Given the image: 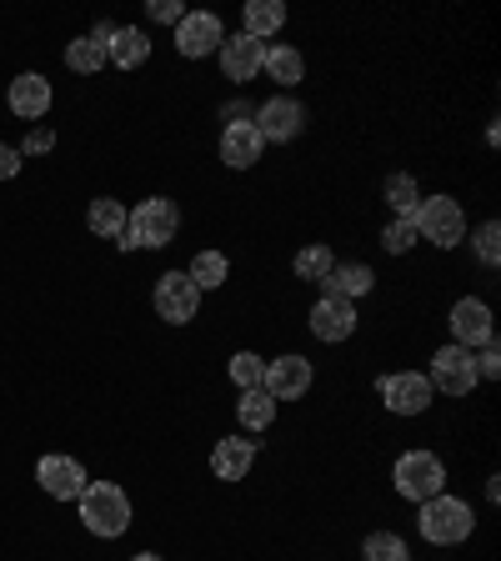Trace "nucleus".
<instances>
[{"label":"nucleus","mask_w":501,"mask_h":561,"mask_svg":"<svg viewBox=\"0 0 501 561\" xmlns=\"http://www.w3.org/2000/svg\"><path fill=\"white\" fill-rule=\"evenodd\" d=\"M446 327H452V346H467V351H481L487 341H497V316L481 296H462L446 316Z\"/></svg>","instance_id":"obj_10"},{"label":"nucleus","mask_w":501,"mask_h":561,"mask_svg":"<svg viewBox=\"0 0 501 561\" xmlns=\"http://www.w3.org/2000/svg\"><path fill=\"white\" fill-rule=\"evenodd\" d=\"M311 381H316V366L306 362V356H276V362H266V376H261V386L271 391V401H301L311 397Z\"/></svg>","instance_id":"obj_13"},{"label":"nucleus","mask_w":501,"mask_h":561,"mask_svg":"<svg viewBox=\"0 0 501 561\" xmlns=\"http://www.w3.org/2000/svg\"><path fill=\"white\" fill-rule=\"evenodd\" d=\"M362 561H411L407 537H397V531H372V537L362 541Z\"/></svg>","instance_id":"obj_28"},{"label":"nucleus","mask_w":501,"mask_h":561,"mask_svg":"<svg viewBox=\"0 0 501 561\" xmlns=\"http://www.w3.org/2000/svg\"><path fill=\"white\" fill-rule=\"evenodd\" d=\"M221 41H226V25H221V15H210V11H186L181 25H175V50H181L186 60L216 56Z\"/></svg>","instance_id":"obj_12"},{"label":"nucleus","mask_w":501,"mask_h":561,"mask_svg":"<svg viewBox=\"0 0 501 561\" xmlns=\"http://www.w3.org/2000/svg\"><path fill=\"white\" fill-rule=\"evenodd\" d=\"M86 226H91V236H101V241H116V236L126 231V206H121L116 196H95L91 210H86Z\"/></svg>","instance_id":"obj_24"},{"label":"nucleus","mask_w":501,"mask_h":561,"mask_svg":"<svg viewBox=\"0 0 501 561\" xmlns=\"http://www.w3.org/2000/svg\"><path fill=\"white\" fill-rule=\"evenodd\" d=\"M417 531L432 541V547H462V541H471V531H477V512H471V502L442 491L432 502H421Z\"/></svg>","instance_id":"obj_1"},{"label":"nucleus","mask_w":501,"mask_h":561,"mask_svg":"<svg viewBox=\"0 0 501 561\" xmlns=\"http://www.w3.org/2000/svg\"><path fill=\"white\" fill-rule=\"evenodd\" d=\"M372 286H376V271L366 266V261H346V266H331L327 271V280H321V296H337V301H362V296H372Z\"/></svg>","instance_id":"obj_17"},{"label":"nucleus","mask_w":501,"mask_h":561,"mask_svg":"<svg viewBox=\"0 0 501 561\" xmlns=\"http://www.w3.org/2000/svg\"><path fill=\"white\" fill-rule=\"evenodd\" d=\"M66 66L81 70V76H95V70H105V50L95 46L91 35H76V41L66 46Z\"/></svg>","instance_id":"obj_30"},{"label":"nucleus","mask_w":501,"mask_h":561,"mask_svg":"<svg viewBox=\"0 0 501 561\" xmlns=\"http://www.w3.org/2000/svg\"><path fill=\"white\" fill-rule=\"evenodd\" d=\"M5 101H11V111L31 126V121H41L50 111V81L41 76V70H25V76L11 81V95H5Z\"/></svg>","instance_id":"obj_18"},{"label":"nucleus","mask_w":501,"mask_h":561,"mask_svg":"<svg viewBox=\"0 0 501 561\" xmlns=\"http://www.w3.org/2000/svg\"><path fill=\"white\" fill-rule=\"evenodd\" d=\"M21 161H25V156L15 151V146H5V140H0V181H15V175H21Z\"/></svg>","instance_id":"obj_37"},{"label":"nucleus","mask_w":501,"mask_h":561,"mask_svg":"<svg viewBox=\"0 0 501 561\" xmlns=\"http://www.w3.org/2000/svg\"><path fill=\"white\" fill-rule=\"evenodd\" d=\"M331 266H337V256H331V245H327V241H311V245H301V251H296V261H292L296 280H311V286H321Z\"/></svg>","instance_id":"obj_26"},{"label":"nucleus","mask_w":501,"mask_h":561,"mask_svg":"<svg viewBox=\"0 0 501 561\" xmlns=\"http://www.w3.org/2000/svg\"><path fill=\"white\" fill-rule=\"evenodd\" d=\"M81 522L91 537H105V541H116L130 531V496L116 486V481H91V486L81 491Z\"/></svg>","instance_id":"obj_2"},{"label":"nucleus","mask_w":501,"mask_h":561,"mask_svg":"<svg viewBox=\"0 0 501 561\" xmlns=\"http://www.w3.org/2000/svg\"><path fill=\"white\" fill-rule=\"evenodd\" d=\"M151 306L166 327H191L201 311V286L186 276V271H166V276H156Z\"/></svg>","instance_id":"obj_6"},{"label":"nucleus","mask_w":501,"mask_h":561,"mask_svg":"<svg viewBox=\"0 0 501 561\" xmlns=\"http://www.w3.org/2000/svg\"><path fill=\"white\" fill-rule=\"evenodd\" d=\"M50 146H56V130H50V126H31V130H25V140L15 146V151H21V156H46Z\"/></svg>","instance_id":"obj_34"},{"label":"nucleus","mask_w":501,"mask_h":561,"mask_svg":"<svg viewBox=\"0 0 501 561\" xmlns=\"http://www.w3.org/2000/svg\"><path fill=\"white\" fill-rule=\"evenodd\" d=\"M236 421H241V436L271 432V421H276V401H271L266 386H251V391H241V401H236Z\"/></svg>","instance_id":"obj_21"},{"label":"nucleus","mask_w":501,"mask_h":561,"mask_svg":"<svg viewBox=\"0 0 501 561\" xmlns=\"http://www.w3.org/2000/svg\"><path fill=\"white\" fill-rule=\"evenodd\" d=\"M471 251H477V261L487 271H497V261H501V226L497 221H481L477 236H471Z\"/></svg>","instance_id":"obj_31"},{"label":"nucleus","mask_w":501,"mask_h":561,"mask_svg":"<svg viewBox=\"0 0 501 561\" xmlns=\"http://www.w3.org/2000/svg\"><path fill=\"white\" fill-rule=\"evenodd\" d=\"M251 126H257L261 140H271V146H286V140H296L306 130V105L296 101V95H271V101L257 105Z\"/></svg>","instance_id":"obj_9"},{"label":"nucleus","mask_w":501,"mask_h":561,"mask_svg":"<svg viewBox=\"0 0 501 561\" xmlns=\"http://www.w3.org/2000/svg\"><path fill=\"white\" fill-rule=\"evenodd\" d=\"M306 327H311L316 341H327V346H341V341L356 336V306L351 301H337V296H321L306 316Z\"/></svg>","instance_id":"obj_14"},{"label":"nucleus","mask_w":501,"mask_h":561,"mask_svg":"<svg viewBox=\"0 0 501 561\" xmlns=\"http://www.w3.org/2000/svg\"><path fill=\"white\" fill-rule=\"evenodd\" d=\"M186 276L201 286V296L221 291L226 280H231V261H226L221 251H196V256H191V266H186Z\"/></svg>","instance_id":"obj_25"},{"label":"nucleus","mask_w":501,"mask_h":561,"mask_svg":"<svg viewBox=\"0 0 501 561\" xmlns=\"http://www.w3.org/2000/svg\"><path fill=\"white\" fill-rule=\"evenodd\" d=\"M391 486H397L401 502H432V496H442L446 491V461L436 451H426V446H417V451H401L397 467H391Z\"/></svg>","instance_id":"obj_3"},{"label":"nucleus","mask_w":501,"mask_h":561,"mask_svg":"<svg viewBox=\"0 0 501 561\" xmlns=\"http://www.w3.org/2000/svg\"><path fill=\"white\" fill-rule=\"evenodd\" d=\"M146 56H151V35L140 31V25H121L116 41H111V50H105V60H111L116 70L146 66Z\"/></svg>","instance_id":"obj_23"},{"label":"nucleus","mask_w":501,"mask_h":561,"mask_svg":"<svg viewBox=\"0 0 501 561\" xmlns=\"http://www.w3.org/2000/svg\"><path fill=\"white\" fill-rule=\"evenodd\" d=\"M226 376H231L236 391H251V386H261V376H266V362H261L257 351H236L231 362H226Z\"/></svg>","instance_id":"obj_29"},{"label":"nucleus","mask_w":501,"mask_h":561,"mask_svg":"<svg viewBox=\"0 0 501 561\" xmlns=\"http://www.w3.org/2000/svg\"><path fill=\"white\" fill-rule=\"evenodd\" d=\"M261 56H266V46H261V41H251L246 31L226 35L221 50H216V60H221V76H226V81H236V85L257 81V76H261Z\"/></svg>","instance_id":"obj_15"},{"label":"nucleus","mask_w":501,"mask_h":561,"mask_svg":"<svg viewBox=\"0 0 501 561\" xmlns=\"http://www.w3.org/2000/svg\"><path fill=\"white\" fill-rule=\"evenodd\" d=\"M281 25H286V5H281V0H246L241 5V31L251 35V41H261V46H266Z\"/></svg>","instance_id":"obj_22"},{"label":"nucleus","mask_w":501,"mask_h":561,"mask_svg":"<svg viewBox=\"0 0 501 561\" xmlns=\"http://www.w3.org/2000/svg\"><path fill=\"white\" fill-rule=\"evenodd\" d=\"M411 226H417L421 241H432L436 251H452V245L467 241V210L456 196H421L417 210H411Z\"/></svg>","instance_id":"obj_4"},{"label":"nucleus","mask_w":501,"mask_h":561,"mask_svg":"<svg viewBox=\"0 0 501 561\" xmlns=\"http://www.w3.org/2000/svg\"><path fill=\"white\" fill-rule=\"evenodd\" d=\"M35 481H41V491L56 496V502H81V491L91 486V477H86L81 461H76V456H60V451H50V456L35 461Z\"/></svg>","instance_id":"obj_11"},{"label":"nucleus","mask_w":501,"mask_h":561,"mask_svg":"<svg viewBox=\"0 0 501 561\" xmlns=\"http://www.w3.org/2000/svg\"><path fill=\"white\" fill-rule=\"evenodd\" d=\"M181 231V210L171 196H151L140 201L136 210H126V236L136 241V251H166Z\"/></svg>","instance_id":"obj_5"},{"label":"nucleus","mask_w":501,"mask_h":561,"mask_svg":"<svg viewBox=\"0 0 501 561\" xmlns=\"http://www.w3.org/2000/svg\"><path fill=\"white\" fill-rule=\"evenodd\" d=\"M261 76H271L276 85H301L306 81V56L296 46H286V41H276V46H266V56H261Z\"/></svg>","instance_id":"obj_20"},{"label":"nucleus","mask_w":501,"mask_h":561,"mask_svg":"<svg viewBox=\"0 0 501 561\" xmlns=\"http://www.w3.org/2000/svg\"><path fill=\"white\" fill-rule=\"evenodd\" d=\"M421 236H417V226L407 221V216H391V221H386V231H382V245L386 251H391V256H407L411 245H417Z\"/></svg>","instance_id":"obj_32"},{"label":"nucleus","mask_w":501,"mask_h":561,"mask_svg":"<svg viewBox=\"0 0 501 561\" xmlns=\"http://www.w3.org/2000/svg\"><path fill=\"white\" fill-rule=\"evenodd\" d=\"M251 467H257V442L251 436H221L210 446V477L216 481H246Z\"/></svg>","instance_id":"obj_16"},{"label":"nucleus","mask_w":501,"mask_h":561,"mask_svg":"<svg viewBox=\"0 0 501 561\" xmlns=\"http://www.w3.org/2000/svg\"><path fill=\"white\" fill-rule=\"evenodd\" d=\"M382 196H386V206H391V216H407V221H411V210H417V201H421V186H417V175H407V171L386 175Z\"/></svg>","instance_id":"obj_27"},{"label":"nucleus","mask_w":501,"mask_h":561,"mask_svg":"<svg viewBox=\"0 0 501 561\" xmlns=\"http://www.w3.org/2000/svg\"><path fill=\"white\" fill-rule=\"evenodd\" d=\"M130 561H166V557H156V551H140V557H130Z\"/></svg>","instance_id":"obj_39"},{"label":"nucleus","mask_w":501,"mask_h":561,"mask_svg":"<svg viewBox=\"0 0 501 561\" xmlns=\"http://www.w3.org/2000/svg\"><path fill=\"white\" fill-rule=\"evenodd\" d=\"M116 31H121L116 21H101V25H95V31H91V41H95V46H101V50H111V41H116Z\"/></svg>","instance_id":"obj_38"},{"label":"nucleus","mask_w":501,"mask_h":561,"mask_svg":"<svg viewBox=\"0 0 501 561\" xmlns=\"http://www.w3.org/2000/svg\"><path fill=\"white\" fill-rule=\"evenodd\" d=\"M376 391H382V401H386V411H391V416H421V411H432V401H436L426 371L376 376Z\"/></svg>","instance_id":"obj_7"},{"label":"nucleus","mask_w":501,"mask_h":561,"mask_svg":"<svg viewBox=\"0 0 501 561\" xmlns=\"http://www.w3.org/2000/svg\"><path fill=\"white\" fill-rule=\"evenodd\" d=\"M471 362H477V381H497V376H501V351H497V341H487L481 351H471Z\"/></svg>","instance_id":"obj_33"},{"label":"nucleus","mask_w":501,"mask_h":561,"mask_svg":"<svg viewBox=\"0 0 501 561\" xmlns=\"http://www.w3.org/2000/svg\"><path fill=\"white\" fill-rule=\"evenodd\" d=\"M251 116H257V105H246V101H226L221 105V121H226V126H251Z\"/></svg>","instance_id":"obj_36"},{"label":"nucleus","mask_w":501,"mask_h":561,"mask_svg":"<svg viewBox=\"0 0 501 561\" xmlns=\"http://www.w3.org/2000/svg\"><path fill=\"white\" fill-rule=\"evenodd\" d=\"M432 391H442V397H471L477 391V362H471V351L467 346H442V351H432Z\"/></svg>","instance_id":"obj_8"},{"label":"nucleus","mask_w":501,"mask_h":561,"mask_svg":"<svg viewBox=\"0 0 501 561\" xmlns=\"http://www.w3.org/2000/svg\"><path fill=\"white\" fill-rule=\"evenodd\" d=\"M146 15H151L156 25H181L186 5H181V0H146Z\"/></svg>","instance_id":"obj_35"},{"label":"nucleus","mask_w":501,"mask_h":561,"mask_svg":"<svg viewBox=\"0 0 501 561\" xmlns=\"http://www.w3.org/2000/svg\"><path fill=\"white\" fill-rule=\"evenodd\" d=\"M261 151H266V140L257 136V126H226L221 130V161L231 165V171H251V165L261 161Z\"/></svg>","instance_id":"obj_19"}]
</instances>
